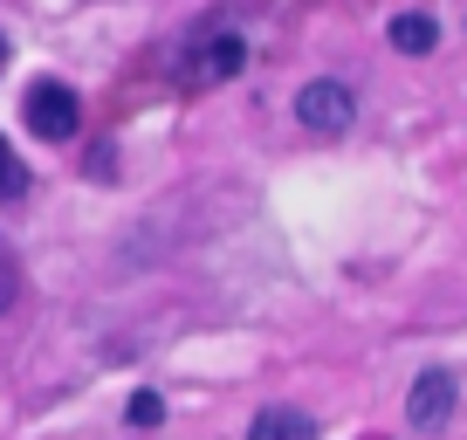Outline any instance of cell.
<instances>
[{"label": "cell", "mask_w": 467, "mask_h": 440, "mask_svg": "<svg viewBox=\"0 0 467 440\" xmlns=\"http://www.w3.org/2000/svg\"><path fill=\"white\" fill-rule=\"evenodd\" d=\"M453 406H461V385H453V372H420L412 379V393H406V420H412V434H447L453 426Z\"/></svg>", "instance_id": "277c9868"}, {"label": "cell", "mask_w": 467, "mask_h": 440, "mask_svg": "<svg viewBox=\"0 0 467 440\" xmlns=\"http://www.w3.org/2000/svg\"><path fill=\"white\" fill-rule=\"evenodd\" d=\"M21 193H28V165H21L15 145L0 138V200H21Z\"/></svg>", "instance_id": "52a82bcc"}, {"label": "cell", "mask_w": 467, "mask_h": 440, "mask_svg": "<svg viewBox=\"0 0 467 440\" xmlns=\"http://www.w3.org/2000/svg\"><path fill=\"white\" fill-rule=\"evenodd\" d=\"M124 420H131V426H159V420H165V399H159V393H131Z\"/></svg>", "instance_id": "ba28073f"}, {"label": "cell", "mask_w": 467, "mask_h": 440, "mask_svg": "<svg viewBox=\"0 0 467 440\" xmlns=\"http://www.w3.org/2000/svg\"><path fill=\"white\" fill-rule=\"evenodd\" d=\"M248 440H317V420L296 406H262L248 420Z\"/></svg>", "instance_id": "5b68a950"}, {"label": "cell", "mask_w": 467, "mask_h": 440, "mask_svg": "<svg viewBox=\"0 0 467 440\" xmlns=\"http://www.w3.org/2000/svg\"><path fill=\"white\" fill-rule=\"evenodd\" d=\"M21 118H28V131L42 138V145H69L76 124H83V103H76L69 83L42 76V83H28V97H21Z\"/></svg>", "instance_id": "6da1fadb"}, {"label": "cell", "mask_w": 467, "mask_h": 440, "mask_svg": "<svg viewBox=\"0 0 467 440\" xmlns=\"http://www.w3.org/2000/svg\"><path fill=\"white\" fill-rule=\"evenodd\" d=\"M15 296H21V268L7 262V255H0V317H7V309H15Z\"/></svg>", "instance_id": "9c48e42d"}, {"label": "cell", "mask_w": 467, "mask_h": 440, "mask_svg": "<svg viewBox=\"0 0 467 440\" xmlns=\"http://www.w3.org/2000/svg\"><path fill=\"white\" fill-rule=\"evenodd\" d=\"M296 118L317 138H344L350 124H358V97H350V83H337V76H317V83L296 89Z\"/></svg>", "instance_id": "7a4b0ae2"}, {"label": "cell", "mask_w": 467, "mask_h": 440, "mask_svg": "<svg viewBox=\"0 0 467 440\" xmlns=\"http://www.w3.org/2000/svg\"><path fill=\"white\" fill-rule=\"evenodd\" d=\"M392 48H406V56H433L440 48V21L433 15H420V7H412V15H392Z\"/></svg>", "instance_id": "8992f818"}, {"label": "cell", "mask_w": 467, "mask_h": 440, "mask_svg": "<svg viewBox=\"0 0 467 440\" xmlns=\"http://www.w3.org/2000/svg\"><path fill=\"white\" fill-rule=\"evenodd\" d=\"M248 69V42L234 28H213V35H200V42L179 56V76H186L192 89H213V83H227V76H241Z\"/></svg>", "instance_id": "3957f363"}, {"label": "cell", "mask_w": 467, "mask_h": 440, "mask_svg": "<svg viewBox=\"0 0 467 440\" xmlns=\"http://www.w3.org/2000/svg\"><path fill=\"white\" fill-rule=\"evenodd\" d=\"M0 69H7V42H0Z\"/></svg>", "instance_id": "30bf717a"}]
</instances>
